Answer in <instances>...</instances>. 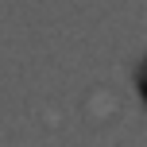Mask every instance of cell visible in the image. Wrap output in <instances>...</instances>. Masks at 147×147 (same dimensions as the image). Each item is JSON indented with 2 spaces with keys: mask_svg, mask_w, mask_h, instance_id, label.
Segmentation results:
<instances>
[{
  "mask_svg": "<svg viewBox=\"0 0 147 147\" xmlns=\"http://www.w3.org/2000/svg\"><path fill=\"white\" fill-rule=\"evenodd\" d=\"M140 81H143V93H147V66H143V74H140Z\"/></svg>",
  "mask_w": 147,
  "mask_h": 147,
  "instance_id": "6da1fadb",
  "label": "cell"
}]
</instances>
